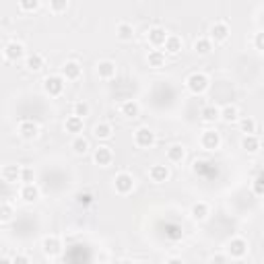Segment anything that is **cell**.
Here are the masks:
<instances>
[{"mask_svg":"<svg viewBox=\"0 0 264 264\" xmlns=\"http://www.w3.org/2000/svg\"><path fill=\"white\" fill-rule=\"evenodd\" d=\"M201 147H203L205 151H215V149H219V147H221V135H219L215 128L205 130L203 135H201Z\"/></svg>","mask_w":264,"mask_h":264,"instance_id":"10","label":"cell"},{"mask_svg":"<svg viewBox=\"0 0 264 264\" xmlns=\"http://www.w3.org/2000/svg\"><path fill=\"white\" fill-rule=\"evenodd\" d=\"M62 77L66 81H79L83 77V66L77 62V60H69V62H64L62 66Z\"/></svg>","mask_w":264,"mask_h":264,"instance_id":"16","label":"cell"},{"mask_svg":"<svg viewBox=\"0 0 264 264\" xmlns=\"http://www.w3.org/2000/svg\"><path fill=\"white\" fill-rule=\"evenodd\" d=\"M43 66H46V60H43V56L39 52H31L25 56V69L31 71V73H39Z\"/></svg>","mask_w":264,"mask_h":264,"instance_id":"20","label":"cell"},{"mask_svg":"<svg viewBox=\"0 0 264 264\" xmlns=\"http://www.w3.org/2000/svg\"><path fill=\"white\" fill-rule=\"evenodd\" d=\"M3 56H5V60H9V62H17V60H21V58L25 56V46H23L21 41H17V39H11V41L5 43Z\"/></svg>","mask_w":264,"mask_h":264,"instance_id":"6","label":"cell"},{"mask_svg":"<svg viewBox=\"0 0 264 264\" xmlns=\"http://www.w3.org/2000/svg\"><path fill=\"white\" fill-rule=\"evenodd\" d=\"M77 203L83 205V207L93 205V194H91V192H81V194H77Z\"/></svg>","mask_w":264,"mask_h":264,"instance_id":"37","label":"cell"},{"mask_svg":"<svg viewBox=\"0 0 264 264\" xmlns=\"http://www.w3.org/2000/svg\"><path fill=\"white\" fill-rule=\"evenodd\" d=\"M211 264H227V256L225 254H215V256H211Z\"/></svg>","mask_w":264,"mask_h":264,"instance_id":"40","label":"cell"},{"mask_svg":"<svg viewBox=\"0 0 264 264\" xmlns=\"http://www.w3.org/2000/svg\"><path fill=\"white\" fill-rule=\"evenodd\" d=\"M155 143H157V137H155V132H153L151 128L143 126V128L135 130V145L139 149H151Z\"/></svg>","mask_w":264,"mask_h":264,"instance_id":"4","label":"cell"},{"mask_svg":"<svg viewBox=\"0 0 264 264\" xmlns=\"http://www.w3.org/2000/svg\"><path fill=\"white\" fill-rule=\"evenodd\" d=\"M116 75H118L116 62H112V60H101V62L97 64V77H99L101 81H112Z\"/></svg>","mask_w":264,"mask_h":264,"instance_id":"15","label":"cell"},{"mask_svg":"<svg viewBox=\"0 0 264 264\" xmlns=\"http://www.w3.org/2000/svg\"><path fill=\"white\" fill-rule=\"evenodd\" d=\"M169 175H171V171L165 163H153L149 167V180L155 184H165L169 180Z\"/></svg>","mask_w":264,"mask_h":264,"instance_id":"9","label":"cell"},{"mask_svg":"<svg viewBox=\"0 0 264 264\" xmlns=\"http://www.w3.org/2000/svg\"><path fill=\"white\" fill-rule=\"evenodd\" d=\"M50 11L52 13H64L66 9H69V0H50Z\"/></svg>","mask_w":264,"mask_h":264,"instance_id":"35","label":"cell"},{"mask_svg":"<svg viewBox=\"0 0 264 264\" xmlns=\"http://www.w3.org/2000/svg\"><path fill=\"white\" fill-rule=\"evenodd\" d=\"M147 62L151 69H161V66H165V52L163 50H151L147 54Z\"/></svg>","mask_w":264,"mask_h":264,"instance_id":"28","label":"cell"},{"mask_svg":"<svg viewBox=\"0 0 264 264\" xmlns=\"http://www.w3.org/2000/svg\"><path fill=\"white\" fill-rule=\"evenodd\" d=\"M116 35L122 41H132V37H135V25L128 23V21H120L116 25Z\"/></svg>","mask_w":264,"mask_h":264,"instance_id":"23","label":"cell"},{"mask_svg":"<svg viewBox=\"0 0 264 264\" xmlns=\"http://www.w3.org/2000/svg\"><path fill=\"white\" fill-rule=\"evenodd\" d=\"M21 171H23L21 165L9 163L0 169V178H3V182H7V184H15V182H21Z\"/></svg>","mask_w":264,"mask_h":264,"instance_id":"17","label":"cell"},{"mask_svg":"<svg viewBox=\"0 0 264 264\" xmlns=\"http://www.w3.org/2000/svg\"><path fill=\"white\" fill-rule=\"evenodd\" d=\"M167 31L163 29V27H159V25H153L151 29H149V33H147V41L151 43L155 50H159V48H163L165 46V39H167Z\"/></svg>","mask_w":264,"mask_h":264,"instance_id":"11","label":"cell"},{"mask_svg":"<svg viewBox=\"0 0 264 264\" xmlns=\"http://www.w3.org/2000/svg\"><path fill=\"white\" fill-rule=\"evenodd\" d=\"M0 264H13V258H9V256H3V258H0Z\"/></svg>","mask_w":264,"mask_h":264,"instance_id":"42","label":"cell"},{"mask_svg":"<svg viewBox=\"0 0 264 264\" xmlns=\"http://www.w3.org/2000/svg\"><path fill=\"white\" fill-rule=\"evenodd\" d=\"M201 120L207 124H215L217 120H221V109L217 105H205L201 109Z\"/></svg>","mask_w":264,"mask_h":264,"instance_id":"21","label":"cell"},{"mask_svg":"<svg viewBox=\"0 0 264 264\" xmlns=\"http://www.w3.org/2000/svg\"><path fill=\"white\" fill-rule=\"evenodd\" d=\"M17 132H19L21 139L33 141V139L39 135V126H37V122H33V120H21L19 126H17Z\"/></svg>","mask_w":264,"mask_h":264,"instance_id":"13","label":"cell"},{"mask_svg":"<svg viewBox=\"0 0 264 264\" xmlns=\"http://www.w3.org/2000/svg\"><path fill=\"white\" fill-rule=\"evenodd\" d=\"M19 196H21V201L23 203H35V201H39V188L35 186V184H23L21 186V190H19Z\"/></svg>","mask_w":264,"mask_h":264,"instance_id":"19","label":"cell"},{"mask_svg":"<svg viewBox=\"0 0 264 264\" xmlns=\"http://www.w3.org/2000/svg\"><path fill=\"white\" fill-rule=\"evenodd\" d=\"M41 248H43V254L54 258V256H60L62 254V241L58 235H46L41 241Z\"/></svg>","mask_w":264,"mask_h":264,"instance_id":"12","label":"cell"},{"mask_svg":"<svg viewBox=\"0 0 264 264\" xmlns=\"http://www.w3.org/2000/svg\"><path fill=\"white\" fill-rule=\"evenodd\" d=\"M64 128H66V132H71V135H75V137H79L81 132H83V118H79V116H69L66 118V122H64Z\"/></svg>","mask_w":264,"mask_h":264,"instance_id":"27","label":"cell"},{"mask_svg":"<svg viewBox=\"0 0 264 264\" xmlns=\"http://www.w3.org/2000/svg\"><path fill=\"white\" fill-rule=\"evenodd\" d=\"M19 9L25 11V13L37 11V9H39V0H19Z\"/></svg>","mask_w":264,"mask_h":264,"instance_id":"36","label":"cell"},{"mask_svg":"<svg viewBox=\"0 0 264 264\" xmlns=\"http://www.w3.org/2000/svg\"><path fill=\"white\" fill-rule=\"evenodd\" d=\"M120 264H137V262H130V260H122Z\"/></svg>","mask_w":264,"mask_h":264,"instance_id":"44","label":"cell"},{"mask_svg":"<svg viewBox=\"0 0 264 264\" xmlns=\"http://www.w3.org/2000/svg\"><path fill=\"white\" fill-rule=\"evenodd\" d=\"M89 112H91V107H89V103H87V101H75L73 103V114L75 116L85 118V116H89Z\"/></svg>","mask_w":264,"mask_h":264,"instance_id":"33","label":"cell"},{"mask_svg":"<svg viewBox=\"0 0 264 264\" xmlns=\"http://www.w3.org/2000/svg\"><path fill=\"white\" fill-rule=\"evenodd\" d=\"M71 149L77 153V155H85V153L89 151V139L83 137V135L75 137V139H73V143H71Z\"/></svg>","mask_w":264,"mask_h":264,"instance_id":"31","label":"cell"},{"mask_svg":"<svg viewBox=\"0 0 264 264\" xmlns=\"http://www.w3.org/2000/svg\"><path fill=\"white\" fill-rule=\"evenodd\" d=\"M190 215H192L194 221H205V219L211 215V209H209V205H207V203L198 201V203H194V205H192Z\"/></svg>","mask_w":264,"mask_h":264,"instance_id":"24","label":"cell"},{"mask_svg":"<svg viewBox=\"0 0 264 264\" xmlns=\"http://www.w3.org/2000/svg\"><path fill=\"white\" fill-rule=\"evenodd\" d=\"M167 264H184V260H180V258H171V260H167Z\"/></svg>","mask_w":264,"mask_h":264,"instance_id":"43","label":"cell"},{"mask_svg":"<svg viewBox=\"0 0 264 264\" xmlns=\"http://www.w3.org/2000/svg\"><path fill=\"white\" fill-rule=\"evenodd\" d=\"M239 128H241V132H244V135H256L258 124H256V120H254L252 116H241V118H239Z\"/></svg>","mask_w":264,"mask_h":264,"instance_id":"32","label":"cell"},{"mask_svg":"<svg viewBox=\"0 0 264 264\" xmlns=\"http://www.w3.org/2000/svg\"><path fill=\"white\" fill-rule=\"evenodd\" d=\"M112 132H114V128H112V124H107V122H99V124L93 126V135H95L99 141L112 139Z\"/></svg>","mask_w":264,"mask_h":264,"instance_id":"30","label":"cell"},{"mask_svg":"<svg viewBox=\"0 0 264 264\" xmlns=\"http://www.w3.org/2000/svg\"><path fill=\"white\" fill-rule=\"evenodd\" d=\"M186 159V147L184 145H171L167 147V161L169 163H182Z\"/></svg>","mask_w":264,"mask_h":264,"instance_id":"22","label":"cell"},{"mask_svg":"<svg viewBox=\"0 0 264 264\" xmlns=\"http://www.w3.org/2000/svg\"><path fill=\"white\" fill-rule=\"evenodd\" d=\"M114 190L122 196L130 194L132 190H135V178H132V173L130 171H120L116 173V178H114Z\"/></svg>","mask_w":264,"mask_h":264,"instance_id":"3","label":"cell"},{"mask_svg":"<svg viewBox=\"0 0 264 264\" xmlns=\"http://www.w3.org/2000/svg\"><path fill=\"white\" fill-rule=\"evenodd\" d=\"M209 37H211V41H215V43H225L227 39H229V33H231V29H229V25L225 23V21H215V23L211 25V29H209Z\"/></svg>","mask_w":264,"mask_h":264,"instance_id":"7","label":"cell"},{"mask_svg":"<svg viewBox=\"0 0 264 264\" xmlns=\"http://www.w3.org/2000/svg\"><path fill=\"white\" fill-rule=\"evenodd\" d=\"M93 161H95V165H99V167L112 165V161H114V151L109 149L107 145H97V147L93 149Z\"/></svg>","mask_w":264,"mask_h":264,"instance_id":"8","label":"cell"},{"mask_svg":"<svg viewBox=\"0 0 264 264\" xmlns=\"http://www.w3.org/2000/svg\"><path fill=\"white\" fill-rule=\"evenodd\" d=\"M254 48L260 50V52H264V29L254 35Z\"/></svg>","mask_w":264,"mask_h":264,"instance_id":"39","label":"cell"},{"mask_svg":"<svg viewBox=\"0 0 264 264\" xmlns=\"http://www.w3.org/2000/svg\"><path fill=\"white\" fill-rule=\"evenodd\" d=\"M33 178H35V173L31 167H23V171H21V182L23 184H33Z\"/></svg>","mask_w":264,"mask_h":264,"instance_id":"38","label":"cell"},{"mask_svg":"<svg viewBox=\"0 0 264 264\" xmlns=\"http://www.w3.org/2000/svg\"><path fill=\"white\" fill-rule=\"evenodd\" d=\"M194 52L201 54V56H209L213 52L211 37H198V39H194Z\"/></svg>","mask_w":264,"mask_h":264,"instance_id":"29","label":"cell"},{"mask_svg":"<svg viewBox=\"0 0 264 264\" xmlns=\"http://www.w3.org/2000/svg\"><path fill=\"white\" fill-rule=\"evenodd\" d=\"M137 264H151V262H145V260H143V262H137Z\"/></svg>","mask_w":264,"mask_h":264,"instance_id":"45","label":"cell"},{"mask_svg":"<svg viewBox=\"0 0 264 264\" xmlns=\"http://www.w3.org/2000/svg\"><path fill=\"white\" fill-rule=\"evenodd\" d=\"M11 219H13V207L9 201H3V205H0V221L7 223Z\"/></svg>","mask_w":264,"mask_h":264,"instance_id":"34","label":"cell"},{"mask_svg":"<svg viewBox=\"0 0 264 264\" xmlns=\"http://www.w3.org/2000/svg\"><path fill=\"white\" fill-rule=\"evenodd\" d=\"M248 254V241L244 237H231L227 241V256H231L233 260H241Z\"/></svg>","mask_w":264,"mask_h":264,"instance_id":"5","label":"cell"},{"mask_svg":"<svg viewBox=\"0 0 264 264\" xmlns=\"http://www.w3.org/2000/svg\"><path fill=\"white\" fill-rule=\"evenodd\" d=\"M165 264H167V262H165Z\"/></svg>","mask_w":264,"mask_h":264,"instance_id":"46","label":"cell"},{"mask_svg":"<svg viewBox=\"0 0 264 264\" xmlns=\"http://www.w3.org/2000/svg\"><path fill=\"white\" fill-rule=\"evenodd\" d=\"M120 114H122L124 118H128V120H135V118L141 116V105H139L135 99H126V101H122V105H120Z\"/></svg>","mask_w":264,"mask_h":264,"instance_id":"18","label":"cell"},{"mask_svg":"<svg viewBox=\"0 0 264 264\" xmlns=\"http://www.w3.org/2000/svg\"><path fill=\"white\" fill-rule=\"evenodd\" d=\"M209 85H211V81H209V77L205 73H198L196 71V73H192V75L186 77V87L194 95H203L209 89Z\"/></svg>","mask_w":264,"mask_h":264,"instance_id":"1","label":"cell"},{"mask_svg":"<svg viewBox=\"0 0 264 264\" xmlns=\"http://www.w3.org/2000/svg\"><path fill=\"white\" fill-rule=\"evenodd\" d=\"M239 109H237V105H233V103H229V105H225V107H221V120L225 122V124H233V122H239Z\"/></svg>","mask_w":264,"mask_h":264,"instance_id":"25","label":"cell"},{"mask_svg":"<svg viewBox=\"0 0 264 264\" xmlns=\"http://www.w3.org/2000/svg\"><path fill=\"white\" fill-rule=\"evenodd\" d=\"M182 48H184V39L175 33H169L167 39H165V46H163L165 56H178L182 52Z\"/></svg>","mask_w":264,"mask_h":264,"instance_id":"14","label":"cell"},{"mask_svg":"<svg viewBox=\"0 0 264 264\" xmlns=\"http://www.w3.org/2000/svg\"><path fill=\"white\" fill-rule=\"evenodd\" d=\"M64 77L62 75H50L43 79V91H46L50 97H60L64 93Z\"/></svg>","mask_w":264,"mask_h":264,"instance_id":"2","label":"cell"},{"mask_svg":"<svg viewBox=\"0 0 264 264\" xmlns=\"http://www.w3.org/2000/svg\"><path fill=\"white\" fill-rule=\"evenodd\" d=\"M13 264H31V260H29V256H25V254H17V256L13 258Z\"/></svg>","mask_w":264,"mask_h":264,"instance_id":"41","label":"cell"},{"mask_svg":"<svg viewBox=\"0 0 264 264\" xmlns=\"http://www.w3.org/2000/svg\"><path fill=\"white\" fill-rule=\"evenodd\" d=\"M260 139L258 135H244V139H241V149H244L246 153H258L260 151Z\"/></svg>","mask_w":264,"mask_h":264,"instance_id":"26","label":"cell"}]
</instances>
